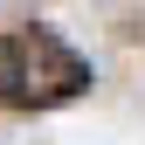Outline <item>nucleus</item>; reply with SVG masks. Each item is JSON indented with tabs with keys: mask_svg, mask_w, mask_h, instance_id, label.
I'll use <instances>...</instances> for the list:
<instances>
[{
	"mask_svg": "<svg viewBox=\"0 0 145 145\" xmlns=\"http://www.w3.org/2000/svg\"><path fill=\"white\" fill-rule=\"evenodd\" d=\"M90 90V62L62 35L48 28H21L0 42V104L14 111H48V104H69Z\"/></svg>",
	"mask_w": 145,
	"mask_h": 145,
	"instance_id": "f257e3e1",
	"label": "nucleus"
}]
</instances>
